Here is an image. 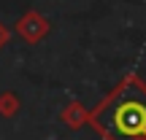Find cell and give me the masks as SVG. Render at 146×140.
<instances>
[{"label":"cell","instance_id":"3","mask_svg":"<svg viewBox=\"0 0 146 140\" xmlns=\"http://www.w3.org/2000/svg\"><path fill=\"white\" fill-rule=\"evenodd\" d=\"M16 100H14V94H5V97H0V113L3 116H14L16 113Z\"/></svg>","mask_w":146,"mask_h":140},{"label":"cell","instance_id":"1","mask_svg":"<svg viewBox=\"0 0 146 140\" xmlns=\"http://www.w3.org/2000/svg\"><path fill=\"white\" fill-rule=\"evenodd\" d=\"M108 121L125 137H146V86L127 76L108 103Z\"/></svg>","mask_w":146,"mask_h":140},{"label":"cell","instance_id":"4","mask_svg":"<svg viewBox=\"0 0 146 140\" xmlns=\"http://www.w3.org/2000/svg\"><path fill=\"white\" fill-rule=\"evenodd\" d=\"M5 43H8V30H5V24L0 22V49H3Z\"/></svg>","mask_w":146,"mask_h":140},{"label":"cell","instance_id":"2","mask_svg":"<svg viewBox=\"0 0 146 140\" xmlns=\"http://www.w3.org/2000/svg\"><path fill=\"white\" fill-rule=\"evenodd\" d=\"M16 30H19L22 38H27L30 43H35V41H41V38L49 32V22L43 19V16H38L35 11H30V14H25L22 22H16Z\"/></svg>","mask_w":146,"mask_h":140}]
</instances>
